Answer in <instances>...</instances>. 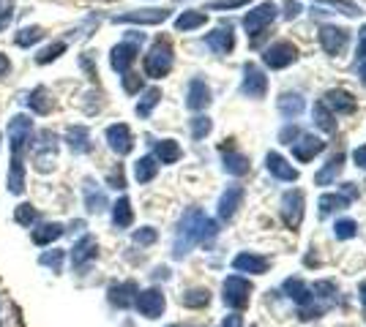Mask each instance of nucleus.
I'll return each mask as SVG.
<instances>
[{"label":"nucleus","instance_id":"30","mask_svg":"<svg viewBox=\"0 0 366 327\" xmlns=\"http://www.w3.org/2000/svg\"><path fill=\"white\" fill-rule=\"evenodd\" d=\"M279 112L284 118H298L303 112V96L301 93H281Z\"/></svg>","mask_w":366,"mask_h":327},{"label":"nucleus","instance_id":"9","mask_svg":"<svg viewBox=\"0 0 366 327\" xmlns=\"http://www.w3.org/2000/svg\"><path fill=\"white\" fill-rule=\"evenodd\" d=\"M134 306H137V311H140L142 316H148V319H158V316L164 314L167 300H164V294L158 292V289H145V292H137Z\"/></svg>","mask_w":366,"mask_h":327},{"label":"nucleus","instance_id":"47","mask_svg":"<svg viewBox=\"0 0 366 327\" xmlns=\"http://www.w3.org/2000/svg\"><path fill=\"white\" fill-rule=\"evenodd\" d=\"M142 87V77H137V74H123V90L126 93H137Z\"/></svg>","mask_w":366,"mask_h":327},{"label":"nucleus","instance_id":"36","mask_svg":"<svg viewBox=\"0 0 366 327\" xmlns=\"http://www.w3.org/2000/svg\"><path fill=\"white\" fill-rule=\"evenodd\" d=\"M158 101H161V90H158V87H148V90L142 93L140 104H137V115H140V118H148Z\"/></svg>","mask_w":366,"mask_h":327},{"label":"nucleus","instance_id":"52","mask_svg":"<svg viewBox=\"0 0 366 327\" xmlns=\"http://www.w3.org/2000/svg\"><path fill=\"white\" fill-rule=\"evenodd\" d=\"M358 57H366V25L358 33Z\"/></svg>","mask_w":366,"mask_h":327},{"label":"nucleus","instance_id":"54","mask_svg":"<svg viewBox=\"0 0 366 327\" xmlns=\"http://www.w3.org/2000/svg\"><path fill=\"white\" fill-rule=\"evenodd\" d=\"M241 325H244V322H241V316H238V314H230L225 322H222V327H241Z\"/></svg>","mask_w":366,"mask_h":327},{"label":"nucleus","instance_id":"42","mask_svg":"<svg viewBox=\"0 0 366 327\" xmlns=\"http://www.w3.org/2000/svg\"><path fill=\"white\" fill-rule=\"evenodd\" d=\"M181 300H183V306H189V309H200V306H208L210 294L208 289H189Z\"/></svg>","mask_w":366,"mask_h":327},{"label":"nucleus","instance_id":"26","mask_svg":"<svg viewBox=\"0 0 366 327\" xmlns=\"http://www.w3.org/2000/svg\"><path fill=\"white\" fill-rule=\"evenodd\" d=\"M66 232V226L63 224H58V221H47V224H41L38 229H33V243L36 245H50V243H55L60 235Z\"/></svg>","mask_w":366,"mask_h":327},{"label":"nucleus","instance_id":"34","mask_svg":"<svg viewBox=\"0 0 366 327\" xmlns=\"http://www.w3.org/2000/svg\"><path fill=\"white\" fill-rule=\"evenodd\" d=\"M60 55H66V41H53V44H47L44 50L36 55V63L47 66V63H55Z\"/></svg>","mask_w":366,"mask_h":327},{"label":"nucleus","instance_id":"10","mask_svg":"<svg viewBox=\"0 0 366 327\" xmlns=\"http://www.w3.org/2000/svg\"><path fill=\"white\" fill-rule=\"evenodd\" d=\"M265 90H268V79H265V74H262L257 66L246 63V66H244V82H241V93H244V96H249V99H262V96H265Z\"/></svg>","mask_w":366,"mask_h":327},{"label":"nucleus","instance_id":"57","mask_svg":"<svg viewBox=\"0 0 366 327\" xmlns=\"http://www.w3.org/2000/svg\"><path fill=\"white\" fill-rule=\"evenodd\" d=\"M296 134H298L296 128H284V131H281V142H290V139L296 137Z\"/></svg>","mask_w":366,"mask_h":327},{"label":"nucleus","instance_id":"12","mask_svg":"<svg viewBox=\"0 0 366 327\" xmlns=\"http://www.w3.org/2000/svg\"><path fill=\"white\" fill-rule=\"evenodd\" d=\"M96 254H99L96 238H90V235L80 238V240L74 243V248H71V265H74V270H82L85 265H90L96 259Z\"/></svg>","mask_w":366,"mask_h":327},{"label":"nucleus","instance_id":"21","mask_svg":"<svg viewBox=\"0 0 366 327\" xmlns=\"http://www.w3.org/2000/svg\"><path fill=\"white\" fill-rule=\"evenodd\" d=\"M241 199H244V189L241 186H230V189L222 194L219 199V218L222 221H230L235 216V210L241 207Z\"/></svg>","mask_w":366,"mask_h":327},{"label":"nucleus","instance_id":"14","mask_svg":"<svg viewBox=\"0 0 366 327\" xmlns=\"http://www.w3.org/2000/svg\"><path fill=\"white\" fill-rule=\"evenodd\" d=\"M170 17V11L167 9H140V11H126L121 17H115V22H134V25H158V22H164V19Z\"/></svg>","mask_w":366,"mask_h":327},{"label":"nucleus","instance_id":"19","mask_svg":"<svg viewBox=\"0 0 366 327\" xmlns=\"http://www.w3.org/2000/svg\"><path fill=\"white\" fill-rule=\"evenodd\" d=\"M265 167H268V172L274 174V177H279V180H284V183H293V180H298V170L293 167V164H287L279 153L265 155Z\"/></svg>","mask_w":366,"mask_h":327},{"label":"nucleus","instance_id":"18","mask_svg":"<svg viewBox=\"0 0 366 327\" xmlns=\"http://www.w3.org/2000/svg\"><path fill=\"white\" fill-rule=\"evenodd\" d=\"M137 284L134 281H121V284H115V287H109V292H107V297H109V303L112 306H118V309H129L134 300H137Z\"/></svg>","mask_w":366,"mask_h":327},{"label":"nucleus","instance_id":"7","mask_svg":"<svg viewBox=\"0 0 366 327\" xmlns=\"http://www.w3.org/2000/svg\"><path fill=\"white\" fill-rule=\"evenodd\" d=\"M276 6L274 3H260L257 9H252L249 14L244 17V28L249 31V35H260V31L265 25H271L276 19Z\"/></svg>","mask_w":366,"mask_h":327},{"label":"nucleus","instance_id":"25","mask_svg":"<svg viewBox=\"0 0 366 327\" xmlns=\"http://www.w3.org/2000/svg\"><path fill=\"white\" fill-rule=\"evenodd\" d=\"M28 104H31V109L38 112V115H50L53 112V93L47 90V87H33L31 93H28Z\"/></svg>","mask_w":366,"mask_h":327},{"label":"nucleus","instance_id":"2","mask_svg":"<svg viewBox=\"0 0 366 327\" xmlns=\"http://www.w3.org/2000/svg\"><path fill=\"white\" fill-rule=\"evenodd\" d=\"M216 232H219V229H216V221H210L203 210L192 207V210L183 216L181 226H178V238H175V245H173V257L183 259L189 251H192V245L213 240V238H216Z\"/></svg>","mask_w":366,"mask_h":327},{"label":"nucleus","instance_id":"31","mask_svg":"<svg viewBox=\"0 0 366 327\" xmlns=\"http://www.w3.org/2000/svg\"><path fill=\"white\" fill-rule=\"evenodd\" d=\"M158 172V164L154 155H142L140 161L134 164V177H137V183H151Z\"/></svg>","mask_w":366,"mask_h":327},{"label":"nucleus","instance_id":"41","mask_svg":"<svg viewBox=\"0 0 366 327\" xmlns=\"http://www.w3.org/2000/svg\"><path fill=\"white\" fill-rule=\"evenodd\" d=\"M63 259H66V251H44V254L38 257V265L50 267L53 273H60V270H63Z\"/></svg>","mask_w":366,"mask_h":327},{"label":"nucleus","instance_id":"49","mask_svg":"<svg viewBox=\"0 0 366 327\" xmlns=\"http://www.w3.org/2000/svg\"><path fill=\"white\" fill-rule=\"evenodd\" d=\"M328 6H336V9H342L348 17H355L358 14V6L355 3H350V0H325Z\"/></svg>","mask_w":366,"mask_h":327},{"label":"nucleus","instance_id":"60","mask_svg":"<svg viewBox=\"0 0 366 327\" xmlns=\"http://www.w3.org/2000/svg\"><path fill=\"white\" fill-rule=\"evenodd\" d=\"M361 77H364V82H366V63L361 66Z\"/></svg>","mask_w":366,"mask_h":327},{"label":"nucleus","instance_id":"27","mask_svg":"<svg viewBox=\"0 0 366 327\" xmlns=\"http://www.w3.org/2000/svg\"><path fill=\"white\" fill-rule=\"evenodd\" d=\"M342 164H345V155H342V153H336L333 158H328V164H325L320 172L314 174L317 186H331L333 180H336V174L342 172Z\"/></svg>","mask_w":366,"mask_h":327},{"label":"nucleus","instance_id":"51","mask_svg":"<svg viewBox=\"0 0 366 327\" xmlns=\"http://www.w3.org/2000/svg\"><path fill=\"white\" fill-rule=\"evenodd\" d=\"M284 9H287L284 14H287L290 19H296L298 14H301V3H293V0H287V6H284Z\"/></svg>","mask_w":366,"mask_h":327},{"label":"nucleus","instance_id":"5","mask_svg":"<svg viewBox=\"0 0 366 327\" xmlns=\"http://www.w3.org/2000/svg\"><path fill=\"white\" fill-rule=\"evenodd\" d=\"M296 57H298L296 44H290V41H276V44H271V47L265 50L262 63H265L268 69H287Z\"/></svg>","mask_w":366,"mask_h":327},{"label":"nucleus","instance_id":"33","mask_svg":"<svg viewBox=\"0 0 366 327\" xmlns=\"http://www.w3.org/2000/svg\"><path fill=\"white\" fill-rule=\"evenodd\" d=\"M156 158L161 164H175V161L181 158L178 142H175V139H161V142H156Z\"/></svg>","mask_w":366,"mask_h":327},{"label":"nucleus","instance_id":"6","mask_svg":"<svg viewBox=\"0 0 366 327\" xmlns=\"http://www.w3.org/2000/svg\"><path fill=\"white\" fill-rule=\"evenodd\" d=\"M249 294H252V284L241 276H230L225 281V303L230 309H246L249 306Z\"/></svg>","mask_w":366,"mask_h":327},{"label":"nucleus","instance_id":"15","mask_svg":"<svg viewBox=\"0 0 366 327\" xmlns=\"http://www.w3.org/2000/svg\"><path fill=\"white\" fill-rule=\"evenodd\" d=\"M293 145V155H296L301 164H306V161H312L317 153H323V148H325V142L323 139L312 137V134H301L298 142H290Z\"/></svg>","mask_w":366,"mask_h":327},{"label":"nucleus","instance_id":"48","mask_svg":"<svg viewBox=\"0 0 366 327\" xmlns=\"http://www.w3.org/2000/svg\"><path fill=\"white\" fill-rule=\"evenodd\" d=\"M249 0H213L208 9L210 11H222V9H238V6H246Z\"/></svg>","mask_w":366,"mask_h":327},{"label":"nucleus","instance_id":"1","mask_svg":"<svg viewBox=\"0 0 366 327\" xmlns=\"http://www.w3.org/2000/svg\"><path fill=\"white\" fill-rule=\"evenodd\" d=\"M31 131H33V121L28 115H14L9 123V145H11V167H9V191L11 194H22L25 189V164H22V153L31 142Z\"/></svg>","mask_w":366,"mask_h":327},{"label":"nucleus","instance_id":"39","mask_svg":"<svg viewBox=\"0 0 366 327\" xmlns=\"http://www.w3.org/2000/svg\"><path fill=\"white\" fill-rule=\"evenodd\" d=\"M312 118L314 123L323 128V131H333L336 128V123H333V115H331V109L325 106V104L320 101V104H314V109H312Z\"/></svg>","mask_w":366,"mask_h":327},{"label":"nucleus","instance_id":"38","mask_svg":"<svg viewBox=\"0 0 366 327\" xmlns=\"http://www.w3.org/2000/svg\"><path fill=\"white\" fill-rule=\"evenodd\" d=\"M41 38H44V31H41L38 25H28V28H22V31L14 35V44L25 50V47H33L36 41H41Z\"/></svg>","mask_w":366,"mask_h":327},{"label":"nucleus","instance_id":"32","mask_svg":"<svg viewBox=\"0 0 366 327\" xmlns=\"http://www.w3.org/2000/svg\"><path fill=\"white\" fill-rule=\"evenodd\" d=\"M225 170L230 174H235V177H241V174L249 172V158L241 153H235V150H227L225 148Z\"/></svg>","mask_w":366,"mask_h":327},{"label":"nucleus","instance_id":"58","mask_svg":"<svg viewBox=\"0 0 366 327\" xmlns=\"http://www.w3.org/2000/svg\"><path fill=\"white\" fill-rule=\"evenodd\" d=\"M9 22H11V11H3V14H0V31H3Z\"/></svg>","mask_w":366,"mask_h":327},{"label":"nucleus","instance_id":"29","mask_svg":"<svg viewBox=\"0 0 366 327\" xmlns=\"http://www.w3.org/2000/svg\"><path fill=\"white\" fill-rule=\"evenodd\" d=\"M82 194H85V207L90 210V213H102V210L107 207L104 191L99 189V186H96L93 180H87V183H85V191H82Z\"/></svg>","mask_w":366,"mask_h":327},{"label":"nucleus","instance_id":"17","mask_svg":"<svg viewBox=\"0 0 366 327\" xmlns=\"http://www.w3.org/2000/svg\"><path fill=\"white\" fill-rule=\"evenodd\" d=\"M205 44L216 55H227V52H232V47H235V33H232L230 25H219L213 33L205 35Z\"/></svg>","mask_w":366,"mask_h":327},{"label":"nucleus","instance_id":"13","mask_svg":"<svg viewBox=\"0 0 366 327\" xmlns=\"http://www.w3.org/2000/svg\"><path fill=\"white\" fill-rule=\"evenodd\" d=\"M281 216H284V224L296 229L303 218V194L301 191H287L281 196Z\"/></svg>","mask_w":366,"mask_h":327},{"label":"nucleus","instance_id":"53","mask_svg":"<svg viewBox=\"0 0 366 327\" xmlns=\"http://www.w3.org/2000/svg\"><path fill=\"white\" fill-rule=\"evenodd\" d=\"M352 158H355V164H358V167H364L366 170V145H361V148L352 153Z\"/></svg>","mask_w":366,"mask_h":327},{"label":"nucleus","instance_id":"22","mask_svg":"<svg viewBox=\"0 0 366 327\" xmlns=\"http://www.w3.org/2000/svg\"><path fill=\"white\" fill-rule=\"evenodd\" d=\"M232 267L235 270H241V273H252V276H262L265 270H268V259L265 257H257V254H238V257L232 259Z\"/></svg>","mask_w":366,"mask_h":327},{"label":"nucleus","instance_id":"35","mask_svg":"<svg viewBox=\"0 0 366 327\" xmlns=\"http://www.w3.org/2000/svg\"><path fill=\"white\" fill-rule=\"evenodd\" d=\"M205 19H208V17H205V11H183L181 17L175 19V28L186 33V31H194V28L205 25Z\"/></svg>","mask_w":366,"mask_h":327},{"label":"nucleus","instance_id":"28","mask_svg":"<svg viewBox=\"0 0 366 327\" xmlns=\"http://www.w3.org/2000/svg\"><path fill=\"white\" fill-rule=\"evenodd\" d=\"M134 221V210H131V202L121 196L115 205H112V224L118 226V229H126V226H131Z\"/></svg>","mask_w":366,"mask_h":327},{"label":"nucleus","instance_id":"43","mask_svg":"<svg viewBox=\"0 0 366 327\" xmlns=\"http://www.w3.org/2000/svg\"><path fill=\"white\" fill-rule=\"evenodd\" d=\"M348 205V199L345 196H336V194H323L320 196V213L323 216H328V213H333V210H339V207Z\"/></svg>","mask_w":366,"mask_h":327},{"label":"nucleus","instance_id":"16","mask_svg":"<svg viewBox=\"0 0 366 327\" xmlns=\"http://www.w3.org/2000/svg\"><path fill=\"white\" fill-rule=\"evenodd\" d=\"M320 44L328 55H339L348 44V31L345 28H336V25H325L320 31Z\"/></svg>","mask_w":366,"mask_h":327},{"label":"nucleus","instance_id":"44","mask_svg":"<svg viewBox=\"0 0 366 327\" xmlns=\"http://www.w3.org/2000/svg\"><path fill=\"white\" fill-rule=\"evenodd\" d=\"M355 232H358V224H355V221H350V218H342V221H336V226H333V235H336L339 240H350V238H355Z\"/></svg>","mask_w":366,"mask_h":327},{"label":"nucleus","instance_id":"3","mask_svg":"<svg viewBox=\"0 0 366 327\" xmlns=\"http://www.w3.org/2000/svg\"><path fill=\"white\" fill-rule=\"evenodd\" d=\"M58 164V137L53 131H41L33 142V167L36 172L50 174Z\"/></svg>","mask_w":366,"mask_h":327},{"label":"nucleus","instance_id":"23","mask_svg":"<svg viewBox=\"0 0 366 327\" xmlns=\"http://www.w3.org/2000/svg\"><path fill=\"white\" fill-rule=\"evenodd\" d=\"M210 104V90L205 85V79H192L189 82V93H186V106L189 109H205Z\"/></svg>","mask_w":366,"mask_h":327},{"label":"nucleus","instance_id":"4","mask_svg":"<svg viewBox=\"0 0 366 327\" xmlns=\"http://www.w3.org/2000/svg\"><path fill=\"white\" fill-rule=\"evenodd\" d=\"M173 47H170V41L167 38H158L156 44L148 50L145 55V74L148 77H154V79H161V77H167L170 69H173Z\"/></svg>","mask_w":366,"mask_h":327},{"label":"nucleus","instance_id":"20","mask_svg":"<svg viewBox=\"0 0 366 327\" xmlns=\"http://www.w3.org/2000/svg\"><path fill=\"white\" fill-rule=\"evenodd\" d=\"M323 104L331 109V115H350L355 109V99L350 96L348 90H328Z\"/></svg>","mask_w":366,"mask_h":327},{"label":"nucleus","instance_id":"56","mask_svg":"<svg viewBox=\"0 0 366 327\" xmlns=\"http://www.w3.org/2000/svg\"><path fill=\"white\" fill-rule=\"evenodd\" d=\"M9 71H11V63H9V57H6L3 52H0V79H3V77H6Z\"/></svg>","mask_w":366,"mask_h":327},{"label":"nucleus","instance_id":"59","mask_svg":"<svg viewBox=\"0 0 366 327\" xmlns=\"http://www.w3.org/2000/svg\"><path fill=\"white\" fill-rule=\"evenodd\" d=\"M361 303H364V309H366V281L361 284Z\"/></svg>","mask_w":366,"mask_h":327},{"label":"nucleus","instance_id":"55","mask_svg":"<svg viewBox=\"0 0 366 327\" xmlns=\"http://www.w3.org/2000/svg\"><path fill=\"white\" fill-rule=\"evenodd\" d=\"M342 194H345V199H355V196H358V191H355V186H352V183H345V186H342Z\"/></svg>","mask_w":366,"mask_h":327},{"label":"nucleus","instance_id":"61","mask_svg":"<svg viewBox=\"0 0 366 327\" xmlns=\"http://www.w3.org/2000/svg\"><path fill=\"white\" fill-rule=\"evenodd\" d=\"M170 327H178V325H170Z\"/></svg>","mask_w":366,"mask_h":327},{"label":"nucleus","instance_id":"24","mask_svg":"<svg viewBox=\"0 0 366 327\" xmlns=\"http://www.w3.org/2000/svg\"><path fill=\"white\" fill-rule=\"evenodd\" d=\"M66 142L74 153H90V131L85 126H69L66 128Z\"/></svg>","mask_w":366,"mask_h":327},{"label":"nucleus","instance_id":"37","mask_svg":"<svg viewBox=\"0 0 366 327\" xmlns=\"http://www.w3.org/2000/svg\"><path fill=\"white\" fill-rule=\"evenodd\" d=\"M284 289H287V292H290V297H293L296 303H301V306L312 300V289H309V287H306L301 278H290V281L284 284Z\"/></svg>","mask_w":366,"mask_h":327},{"label":"nucleus","instance_id":"8","mask_svg":"<svg viewBox=\"0 0 366 327\" xmlns=\"http://www.w3.org/2000/svg\"><path fill=\"white\" fill-rule=\"evenodd\" d=\"M104 137H107V145H109L118 155H129L131 153V148H134L131 128H129L126 123H115V126H109V128L104 131Z\"/></svg>","mask_w":366,"mask_h":327},{"label":"nucleus","instance_id":"45","mask_svg":"<svg viewBox=\"0 0 366 327\" xmlns=\"http://www.w3.org/2000/svg\"><path fill=\"white\" fill-rule=\"evenodd\" d=\"M210 128H213V123H210V118H205V115H200V118H194L192 121V137L194 139H205L210 134Z\"/></svg>","mask_w":366,"mask_h":327},{"label":"nucleus","instance_id":"46","mask_svg":"<svg viewBox=\"0 0 366 327\" xmlns=\"http://www.w3.org/2000/svg\"><path fill=\"white\" fill-rule=\"evenodd\" d=\"M156 238L158 232L154 226H142V229L134 232V243H140V245H151V243H156Z\"/></svg>","mask_w":366,"mask_h":327},{"label":"nucleus","instance_id":"50","mask_svg":"<svg viewBox=\"0 0 366 327\" xmlns=\"http://www.w3.org/2000/svg\"><path fill=\"white\" fill-rule=\"evenodd\" d=\"M107 183H109L112 189H123V186H126V180H123V170H121V167H115L112 172L107 174Z\"/></svg>","mask_w":366,"mask_h":327},{"label":"nucleus","instance_id":"62","mask_svg":"<svg viewBox=\"0 0 366 327\" xmlns=\"http://www.w3.org/2000/svg\"><path fill=\"white\" fill-rule=\"evenodd\" d=\"M0 142H3V137H0Z\"/></svg>","mask_w":366,"mask_h":327},{"label":"nucleus","instance_id":"40","mask_svg":"<svg viewBox=\"0 0 366 327\" xmlns=\"http://www.w3.org/2000/svg\"><path fill=\"white\" fill-rule=\"evenodd\" d=\"M36 218H38V210H36L31 202H22V205H17V210H14V221L22 226H33Z\"/></svg>","mask_w":366,"mask_h":327},{"label":"nucleus","instance_id":"11","mask_svg":"<svg viewBox=\"0 0 366 327\" xmlns=\"http://www.w3.org/2000/svg\"><path fill=\"white\" fill-rule=\"evenodd\" d=\"M134 60H137V44L134 41H121V44H115L112 52H109V66L118 71V74H129Z\"/></svg>","mask_w":366,"mask_h":327}]
</instances>
